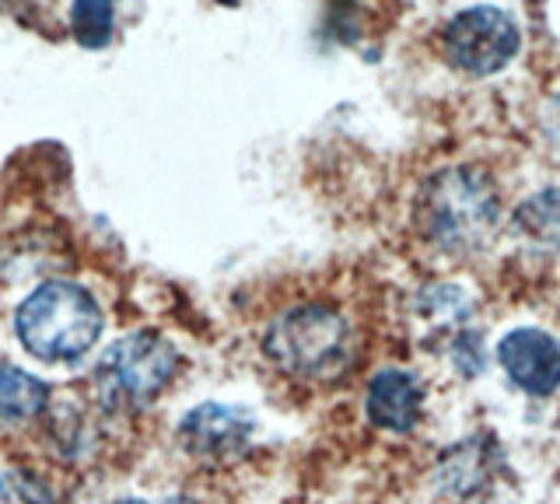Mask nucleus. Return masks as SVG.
Masks as SVG:
<instances>
[{"label": "nucleus", "mask_w": 560, "mask_h": 504, "mask_svg": "<svg viewBox=\"0 0 560 504\" xmlns=\"http://www.w3.org/2000/svg\"><path fill=\"white\" fill-rule=\"evenodd\" d=\"M262 351L284 375L337 378L354 358V329L326 305H302L270 323Z\"/></svg>", "instance_id": "3"}, {"label": "nucleus", "mask_w": 560, "mask_h": 504, "mask_svg": "<svg viewBox=\"0 0 560 504\" xmlns=\"http://www.w3.org/2000/svg\"><path fill=\"white\" fill-rule=\"evenodd\" d=\"M253 417L238 407H221V403H203L192 413L183 417V442L192 456L203 459H232L242 456L253 442Z\"/></svg>", "instance_id": "7"}, {"label": "nucleus", "mask_w": 560, "mask_h": 504, "mask_svg": "<svg viewBox=\"0 0 560 504\" xmlns=\"http://www.w3.org/2000/svg\"><path fill=\"white\" fill-rule=\"evenodd\" d=\"M14 329L32 358L78 361L102 337V308L81 284L49 281L22 302Z\"/></svg>", "instance_id": "2"}, {"label": "nucleus", "mask_w": 560, "mask_h": 504, "mask_svg": "<svg viewBox=\"0 0 560 504\" xmlns=\"http://www.w3.org/2000/svg\"><path fill=\"white\" fill-rule=\"evenodd\" d=\"M498 361L529 396H550L560 386V340L542 329H512L498 343Z\"/></svg>", "instance_id": "6"}, {"label": "nucleus", "mask_w": 560, "mask_h": 504, "mask_svg": "<svg viewBox=\"0 0 560 504\" xmlns=\"http://www.w3.org/2000/svg\"><path fill=\"white\" fill-rule=\"evenodd\" d=\"M70 28H74V39L81 46L88 49L105 46L116 28V0H74Z\"/></svg>", "instance_id": "11"}, {"label": "nucleus", "mask_w": 560, "mask_h": 504, "mask_svg": "<svg viewBox=\"0 0 560 504\" xmlns=\"http://www.w3.org/2000/svg\"><path fill=\"white\" fill-rule=\"evenodd\" d=\"M417 312H420V316H428L431 323H438L442 329L466 326L469 323V298L459 288L442 284V288H431V291L420 294Z\"/></svg>", "instance_id": "13"}, {"label": "nucleus", "mask_w": 560, "mask_h": 504, "mask_svg": "<svg viewBox=\"0 0 560 504\" xmlns=\"http://www.w3.org/2000/svg\"><path fill=\"white\" fill-rule=\"evenodd\" d=\"M452 361H455V368H459V375H466V378L480 375V368H483V343H480L477 333H472V329H463V333L452 340Z\"/></svg>", "instance_id": "14"}, {"label": "nucleus", "mask_w": 560, "mask_h": 504, "mask_svg": "<svg viewBox=\"0 0 560 504\" xmlns=\"http://www.w3.org/2000/svg\"><path fill=\"white\" fill-rule=\"evenodd\" d=\"M424 410V389L402 368H382L368 382V417L372 424L393 434H407L417 427Z\"/></svg>", "instance_id": "8"}, {"label": "nucleus", "mask_w": 560, "mask_h": 504, "mask_svg": "<svg viewBox=\"0 0 560 504\" xmlns=\"http://www.w3.org/2000/svg\"><path fill=\"white\" fill-rule=\"evenodd\" d=\"M49 407V386L14 364H0V424L22 427Z\"/></svg>", "instance_id": "9"}, {"label": "nucleus", "mask_w": 560, "mask_h": 504, "mask_svg": "<svg viewBox=\"0 0 560 504\" xmlns=\"http://www.w3.org/2000/svg\"><path fill=\"white\" fill-rule=\"evenodd\" d=\"M175 372H179L175 347L162 333L137 329L105 351L95 372V389L109 410H140L165 392Z\"/></svg>", "instance_id": "4"}, {"label": "nucleus", "mask_w": 560, "mask_h": 504, "mask_svg": "<svg viewBox=\"0 0 560 504\" xmlns=\"http://www.w3.org/2000/svg\"><path fill=\"white\" fill-rule=\"evenodd\" d=\"M445 57L455 71L487 78L504 71L522 46L518 22L501 8H469L445 25Z\"/></svg>", "instance_id": "5"}, {"label": "nucleus", "mask_w": 560, "mask_h": 504, "mask_svg": "<svg viewBox=\"0 0 560 504\" xmlns=\"http://www.w3.org/2000/svg\"><path fill=\"white\" fill-rule=\"evenodd\" d=\"M498 189L477 168H445L417 197V224L448 256L480 253L498 232Z\"/></svg>", "instance_id": "1"}, {"label": "nucleus", "mask_w": 560, "mask_h": 504, "mask_svg": "<svg viewBox=\"0 0 560 504\" xmlns=\"http://www.w3.org/2000/svg\"><path fill=\"white\" fill-rule=\"evenodd\" d=\"M487 466H490V452H480L477 442L452 448L442 466V483H452L455 494H472V483L483 480Z\"/></svg>", "instance_id": "12"}, {"label": "nucleus", "mask_w": 560, "mask_h": 504, "mask_svg": "<svg viewBox=\"0 0 560 504\" xmlns=\"http://www.w3.org/2000/svg\"><path fill=\"white\" fill-rule=\"evenodd\" d=\"M518 238L536 249H560V189H542L515 211Z\"/></svg>", "instance_id": "10"}]
</instances>
